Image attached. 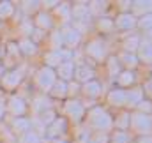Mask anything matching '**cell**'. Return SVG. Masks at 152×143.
<instances>
[{"label": "cell", "mask_w": 152, "mask_h": 143, "mask_svg": "<svg viewBox=\"0 0 152 143\" xmlns=\"http://www.w3.org/2000/svg\"><path fill=\"white\" fill-rule=\"evenodd\" d=\"M88 124L92 125V127H96V129H110L112 127V118H110V115L104 111V109H101V108H94L92 111H90V115H88Z\"/></svg>", "instance_id": "6da1fadb"}, {"label": "cell", "mask_w": 152, "mask_h": 143, "mask_svg": "<svg viewBox=\"0 0 152 143\" xmlns=\"http://www.w3.org/2000/svg\"><path fill=\"white\" fill-rule=\"evenodd\" d=\"M129 124L133 125V129L143 136H151L152 133V120L149 118V115L145 113H134L133 117H129Z\"/></svg>", "instance_id": "7a4b0ae2"}, {"label": "cell", "mask_w": 152, "mask_h": 143, "mask_svg": "<svg viewBox=\"0 0 152 143\" xmlns=\"http://www.w3.org/2000/svg\"><path fill=\"white\" fill-rule=\"evenodd\" d=\"M36 81H37L39 88H42L44 92H50V90H51V87L55 85L57 78H55V72H53L51 67H44V69H41V71L37 72Z\"/></svg>", "instance_id": "3957f363"}, {"label": "cell", "mask_w": 152, "mask_h": 143, "mask_svg": "<svg viewBox=\"0 0 152 143\" xmlns=\"http://www.w3.org/2000/svg\"><path fill=\"white\" fill-rule=\"evenodd\" d=\"M67 60H71V51H67V50H53V51H50L48 55H46V64L48 66H60V64H64V62H67Z\"/></svg>", "instance_id": "277c9868"}, {"label": "cell", "mask_w": 152, "mask_h": 143, "mask_svg": "<svg viewBox=\"0 0 152 143\" xmlns=\"http://www.w3.org/2000/svg\"><path fill=\"white\" fill-rule=\"evenodd\" d=\"M106 53V48H104V42L101 41H92L88 46H87V55L96 58V60H101Z\"/></svg>", "instance_id": "5b68a950"}, {"label": "cell", "mask_w": 152, "mask_h": 143, "mask_svg": "<svg viewBox=\"0 0 152 143\" xmlns=\"http://www.w3.org/2000/svg\"><path fill=\"white\" fill-rule=\"evenodd\" d=\"M57 74H58L60 81H67V80H71V78L75 76V62H73V60H67V62L60 64V66L57 67Z\"/></svg>", "instance_id": "8992f818"}, {"label": "cell", "mask_w": 152, "mask_h": 143, "mask_svg": "<svg viewBox=\"0 0 152 143\" xmlns=\"http://www.w3.org/2000/svg\"><path fill=\"white\" fill-rule=\"evenodd\" d=\"M113 25L117 28H122V30H129V28H133V27H136V18L133 16V14H120L117 20L113 21Z\"/></svg>", "instance_id": "52a82bcc"}, {"label": "cell", "mask_w": 152, "mask_h": 143, "mask_svg": "<svg viewBox=\"0 0 152 143\" xmlns=\"http://www.w3.org/2000/svg\"><path fill=\"white\" fill-rule=\"evenodd\" d=\"M71 16H73L75 20H78V21H88L90 16H92V12H90L88 5L78 4V5H75V7L71 9Z\"/></svg>", "instance_id": "ba28073f"}, {"label": "cell", "mask_w": 152, "mask_h": 143, "mask_svg": "<svg viewBox=\"0 0 152 143\" xmlns=\"http://www.w3.org/2000/svg\"><path fill=\"white\" fill-rule=\"evenodd\" d=\"M140 53V60L143 62H152V41L145 39V41H140V46L136 50Z\"/></svg>", "instance_id": "9c48e42d"}, {"label": "cell", "mask_w": 152, "mask_h": 143, "mask_svg": "<svg viewBox=\"0 0 152 143\" xmlns=\"http://www.w3.org/2000/svg\"><path fill=\"white\" fill-rule=\"evenodd\" d=\"M80 39H81V34H80L76 28H66L64 34H62L64 44H67V46H71V48H75L76 44L80 42Z\"/></svg>", "instance_id": "30bf717a"}, {"label": "cell", "mask_w": 152, "mask_h": 143, "mask_svg": "<svg viewBox=\"0 0 152 143\" xmlns=\"http://www.w3.org/2000/svg\"><path fill=\"white\" fill-rule=\"evenodd\" d=\"M101 92H103V87H101V83H97V81H94V80L83 85V94H85L87 97H92V99H96V97H99V96H101Z\"/></svg>", "instance_id": "8fae6325"}, {"label": "cell", "mask_w": 152, "mask_h": 143, "mask_svg": "<svg viewBox=\"0 0 152 143\" xmlns=\"http://www.w3.org/2000/svg\"><path fill=\"white\" fill-rule=\"evenodd\" d=\"M143 101V90L142 88H133L126 92V104L127 106H138Z\"/></svg>", "instance_id": "7c38bea8"}, {"label": "cell", "mask_w": 152, "mask_h": 143, "mask_svg": "<svg viewBox=\"0 0 152 143\" xmlns=\"http://www.w3.org/2000/svg\"><path fill=\"white\" fill-rule=\"evenodd\" d=\"M66 113L73 118V120H80L81 117H83V106L78 103V101H69L67 104H66Z\"/></svg>", "instance_id": "4fadbf2b"}, {"label": "cell", "mask_w": 152, "mask_h": 143, "mask_svg": "<svg viewBox=\"0 0 152 143\" xmlns=\"http://www.w3.org/2000/svg\"><path fill=\"white\" fill-rule=\"evenodd\" d=\"M78 81H81V83H88V81H92V78H94V71L90 69V67H87V66H80V67H76L75 69V76Z\"/></svg>", "instance_id": "5bb4252c"}, {"label": "cell", "mask_w": 152, "mask_h": 143, "mask_svg": "<svg viewBox=\"0 0 152 143\" xmlns=\"http://www.w3.org/2000/svg\"><path fill=\"white\" fill-rule=\"evenodd\" d=\"M20 81H21V72L20 71H11V72H7V74L4 76L2 85L7 87V88H14Z\"/></svg>", "instance_id": "9a60e30c"}, {"label": "cell", "mask_w": 152, "mask_h": 143, "mask_svg": "<svg viewBox=\"0 0 152 143\" xmlns=\"http://www.w3.org/2000/svg\"><path fill=\"white\" fill-rule=\"evenodd\" d=\"M66 120L64 118H58V120H53L51 124H50V127H48V136L50 138H53V136H57V134H62V133H66Z\"/></svg>", "instance_id": "2e32d148"}, {"label": "cell", "mask_w": 152, "mask_h": 143, "mask_svg": "<svg viewBox=\"0 0 152 143\" xmlns=\"http://www.w3.org/2000/svg\"><path fill=\"white\" fill-rule=\"evenodd\" d=\"M108 101H110V104H113V106H122V104H126V92L120 90V88L112 90V92L108 94Z\"/></svg>", "instance_id": "e0dca14e"}, {"label": "cell", "mask_w": 152, "mask_h": 143, "mask_svg": "<svg viewBox=\"0 0 152 143\" xmlns=\"http://www.w3.org/2000/svg\"><path fill=\"white\" fill-rule=\"evenodd\" d=\"M9 109H11V113H14V115H23L25 113V103L20 99V97H11L9 99Z\"/></svg>", "instance_id": "ac0fdd59"}, {"label": "cell", "mask_w": 152, "mask_h": 143, "mask_svg": "<svg viewBox=\"0 0 152 143\" xmlns=\"http://www.w3.org/2000/svg\"><path fill=\"white\" fill-rule=\"evenodd\" d=\"M50 92H51V96H53V97H64V96L67 94V83L58 80V81H55V85L51 87V90H50Z\"/></svg>", "instance_id": "d6986e66"}, {"label": "cell", "mask_w": 152, "mask_h": 143, "mask_svg": "<svg viewBox=\"0 0 152 143\" xmlns=\"http://www.w3.org/2000/svg\"><path fill=\"white\" fill-rule=\"evenodd\" d=\"M30 125H32V124H30L27 118H16V120H14V124H12V129H14V133L23 134V133L30 131Z\"/></svg>", "instance_id": "ffe728a7"}, {"label": "cell", "mask_w": 152, "mask_h": 143, "mask_svg": "<svg viewBox=\"0 0 152 143\" xmlns=\"http://www.w3.org/2000/svg\"><path fill=\"white\" fill-rule=\"evenodd\" d=\"M131 5L134 12H145V16L152 14V2H131Z\"/></svg>", "instance_id": "44dd1931"}, {"label": "cell", "mask_w": 152, "mask_h": 143, "mask_svg": "<svg viewBox=\"0 0 152 143\" xmlns=\"http://www.w3.org/2000/svg\"><path fill=\"white\" fill-rule=\"evenodd\" d=\"M136 25L147 34V36L152 37V14H147V16H143L140 21H136Z\"/></svg>", "instance_id": "7402d4cb"}, {"label": "cell", "mask_w": 152, "mask_h": 143, "mask_svg": "<svg viewBox=\"0 0 152 143\" xmlns=\"http://www.w3.org/2000/svg\"><path fill=\"white\" fill-rule=\"evenodd\" d=\"M138 46H140V37H138V36H131L129 39H126V41H124V50H126V51H129L131 55L138 50Z\"/></svg>", "instance_id": "603a6c76"}, {"label": "cell", "mask_w": 152, "mask_h": 143, "mask_svg": "<svg viewBox=\"0 0 152 143\" xmlns=\"http://www.w3.org/2000/svg\"><path fill=\"white\" fill-rule=\"evenodd\" d=\"M117 81H118V85L120 87H127V85H131L133 81H134V72L133 71H124L118 74V78H117Z\"/></svg>", "instance_id": "cb8c5ba5"}, {"label": "cell", "mask_w": 152, "mask_h": 143, "mask_svg": "<svg viewBox=\"0 0 152 143\" xmlns=\"http://www.w3.org/2000/svg\"><path fill=\"white\" fill-rule=\"evenodd\" d=\"M20 50H21V53H25V55H34V53L37 51V46H36V42H30L28 39H23V41L20 42Z\"/></svg>", "instance_id": "d4e9b609"}, {"label": "cell", "mask_w": 152, "mask_h": 143, "mask_svg": "<svg viewBox=\"0 0 152 143\" xmlns=\"http://www.w3.org/2000/svg\"><path fill=\"white\" fill-rule=\"evenodd\" d=\"M39 142H41V138H39L37 133H34V131H27V133H23L21 138L18 140V143H39Z\"/></svg>", "instance_id": "484cf974"}, {"label": "cell", "mask_w": 152, "mask_h": 143, "mask_svg": "<svg viewBox=\"0 0 152 143\" xmlns=\"http://www.w3.org/2000/svg\"><path fill=\"white\" fill-rule=\"evenodd\" d=\"M110 143H129V134L124 133V131H117V133L112 134Z\"/></svg>", "instance_id": "4316f807"}, {"label": "cell", "mask_w": 152, "mask_h": 143, "mask_svg": "<svg viewBox=\"0 0 152 143\" xmlns=\"http://www.w3.org/2000/svg\"><path fill=\"white\" fill-rule=\"evenodd\" d=\"M12 11H14V7H12L11 2H0V18H7V16H11Z\"/></svg>", "instance_id": "83f0119b"}, {"label": "cell", "mask_w": 152, "mask_h": 143, "mask_svg": "<svg viewBox=\"0 0 152 143\" xmlns=\"http://www.w3.org/2000/svg\"><path fill=\"white\" fill-rule=\"evenodd\" d=\"M118 60H122L120 64H124V66H127V67H134V66L138 64V58H136L134 55H122Z\"/></svg>", "instance_id": "f1b7e54d"}, {"label": "cell", "mask_w": 152, "mask_h": 143, "mask_svg": "<svg viewBox=\"0 0 152 143\" xmlns=\"http://www.w3.org/2000/svg\"><path fill=\"white\" fill-rule=\"evenodd\" d=\"M37 25L41 28H50L51 27V20H50V16L48 14H44V12H41L37 16Z\"/></svg>", "instance_id": "f546056e"}, {"label": "cell", "mask_w": 152, "mask_h": 143, "mask_svg": "<svg viewBox=\"0 0 152 143\" xmlns=\"http://www.w3.org/2000/svg\"><path fill=\"white\" fill-rule=\"evenodd\" d=\"M115 125H117V127H120V129L129 127V115H127V113H122V115L118 117V120L115 122Z\"/></svg>", "instance_id": "4dcf8cb0"}, {"label": "cell", "mask_w": 152, "mask_h": 143, "mask_svg": "<svg viewBox=\"0 0 152 143\" xmlns=\"http://www.w3.org/2000/svg\"><path fill=\"white\" fill-rule=\"evenodd\" d=\"M53 117H55V113H53V111H50V109H46V111H42V118H41V122H42L44 125H50V124L55 120Z\"/></svg>", "instance_id": "1f68e13d"}, {"label": "cell", "mask_w": 152, "mask_h": 143, "mask_svg": "<svg viewBox=\"0 0 152 143\" xmlns=\"http://www.w3.org/2000/svg\"><path fill=\"white\" fill-rule=\"evenodd\" d=\"M113 21L112 20H108V18H101L99 20V28L101 30H110V28H113Z\"/></svg>", "instance_id": "d6a6232c"}, {"label": "cell", "mask_w": 152, "mask_h": 143, "mask_svg": "<svg viewBox=\"0 0 152 143\" xmlns=\"http://www.w3.org/2000/svg\"><path fill=\"white\" fill-rule=\"evenodd\" d=\"M118 66H120L118 58H115V57H112V58H110V64H108V67H110V72L113 74V71H115V74H118Z\"/></svg>", "instance_id": "836d02e7"}, {"label": "cell", "mask_w": 152, "mask_h": 143, "mask_svg": "<svg viewBox=\"0 0 152 143\" xmlns=\"http://www.w3.org/2000/svg\"><path fill=\"white\" fill-rule=\"evenodd\" d=\"M88 9H90V12H94L96 9L104 11L106 9V2H92V5H88Z\"/></svg>", "instance_id": "e575fe53"}, {"label": "cell", "mask_w": 152, "mask_h": 143, "mask_svg": "<svg viewBox=\"0 0 152 143\" xmlns=\"http://www.w3.org/2000/svg\"><path fill=\"white\" fill-rule=\"evenodd\" d=\"M138 108H140L142 111H147V113H151V111H152V103H151V101H142V103L138 104Z\"/></svg>", "instance_id": "d590c367"}, {"label": "cell", "mask_w": 152, "mask_h": 143, "mask_svg": "<svg viewBox=\"0 0 152 143\" xmlns=\"http://www.w3.org/2000/svg\"><path fill=\"white\" fill-rule=\"evenodd\" d=\"M145 90H147L149 94H152V81H149V83L145 85Z\"/></svg>", "instance_id": "8d00e7d4"}, {"label": "cell", "mask_w": 152, "mask_h": 143, "mask_svg": "<svg viewBox=\"0 0 152 143\" xmlns=\"http://www.w3.org/2000/svg\"><path fill=\"white\" fill-rule=\"evenodd\" d=\"M44 5H46V7H51V5H57V2H46Z\"/></svg>", "instance_id": "74e56055"}, {"label": "cell", "mask_w": 152, "mask_h": 143, "mask_svg": "<svg viewBox=\"0 0 152 143\" xmlns=\"http://www.w3.org/2000/svg\"><path fill=\"white\" fill-rule=\"evenodd\" d=\"M2 115H4V104L0 103V118H2Z\"/></svg>", "instance_id": "f35d334b"}, {"label": "cell", "mask_w": 152, "mask_h": 143, "mask_svg": "<svg viewBox=\"0 0 152 143\" xmlns=\"http://www.w3.org/2000/svg\"><path fill=\"white\" fill-rule=\"evenodd\" d=\"M53 143H67V142H60V140H58V142H53Z\"/></svg>", "instance_id": "ab89813d"}]
</instances>
